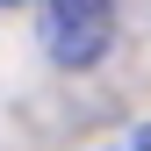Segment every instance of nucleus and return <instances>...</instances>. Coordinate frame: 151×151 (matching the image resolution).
Returning a JSON list of instances; mask_svg holds the SVG:
<instances>
[{"instance_id":"1","label":"nucleus","mask_w":151,"mask_h":151,"mask_svg":"<svg viewBox=\"0 0 151 151\" xmlns=\"http://www.w3.org/2000/svg\"><path fill=\"white\" fill-rule=\"evenodd\" d=\"M36 36H43L50 65L86 72V65L108 58V43H115V14H108V0H43Z\"/></svg>"},{"instance_id":"2","label":"nucleus","mask_w":151,"mask_h":151,"mask_svg":"<svg viewBox=\"0 0 151 151\" xmlns=\"http://www.w3.org/2000/svg\"><path fill=\"white\" fill-rule=\"evenodd\" d=\"M101 151H151V122H129L122 137H108Z\"/></svg>"},{"instance_id":"3","label":"nucleus","mask_w":151,"mask_h":151,"mask_svg":"<svg viewBox=\"0 0 151 151\" xmlns=\"http://www.w3.org/2000/svg\"><path fill=\"white\" fill-rule=\"evenodd\" d=\"M0 7H14V0H0Z\"/></svg>"}]
</instances>
